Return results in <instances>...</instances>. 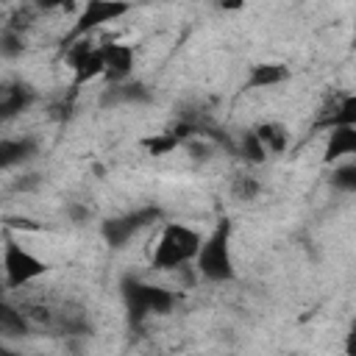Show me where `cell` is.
<instances>
[{"instance_id":"18","label":"cell","mask_w":356,"mask_h":356,"mask_svg":"<svg viewBox=\"0 0 356 356\" xmlns=\"http://www.w3.org/2000/svg\"><path fill=\"white\" fill-rule=\"evenodd\" d=\"M331 184L339 192H356V164L353 161L337 164L334 172H331Z\"/></svg>"},{"instance_id":"17","label":"cell","mask_w":356,"mask_h":356,"mask_svg":"<svg viewBox=\"0 0 356 356\" xmlns=\"http://www.w3.org/2000/svg\"><path fill=\"white\" fill-rule=\"evenodd\" d=\"M25 50V39L19 31L0 28V58H19Z\"/></svg>"},{"instance_id":"9","label":"cell","mask_w":356,"mask_h":356,"mask_svg":"<svg viewBox=\"0 0 356 356\" xmlns=\"http://www.w3.org/2000/svg\"><path fill=\"white\" fill-rule=\"evenodd\" d=\"M36 150H39V145L31 136H3L0 139V170L17 167V164L33 159Z\"/></svg>"},{"instance_id":"12","label":"cell","mask_w":356,"mask_h":356,"mask_svg":"<svg viewBox=\"0 0 356 356\" xmlns=\"http://www.w3.org/2000/svg\"><path fill=\"white\" fill-rule=\"evenodd\" d=\"M356 153V125H337L328 128V142H325V161H337L342 156Z\"/></svg>"},{"instance_id":"16","label":"cell","mask_w":356,"mask_h":356,"mask_svg":"<svg viewBox=\"0 0 356 356\" xmlns=\"http://www.w3.org/2000/svg\"><path fill=\"white\" fill-rule=\"evenodd\" d=\"M239 153H242V159H245L248 164H261V161L267 159V150H264L261 142L256 139L253 128L242 134V139H239Z\"/></svg>"},{"instance_id":"5","label":"cell","mask_w":356,"mask_h":356,"mask_svg":"<svg viewBox=\"0 0 356 356\" xmlns=\"http://www.w3.org/2000/svg\"><path fill=\"white\" fill-rule=\"evenodd\" d=\"M161 217V211L159 209H153V206H145V209H136V211H131V214H122V217H111V220H106L103 222V228H100V234H103V239L111 245V248H122L136 231H142L145 225H150V222H156Z\"/></svg>"},{"instance_id":"19","label":"cell","mask_w":356,"mask_h":356,"mask_svg":"<svg viewBox=\"0 0 356 356\" xmlns=\"http://www.w3.org/2000/svg\"><path fill=\"white\" fill-rule=\"evenodd\" d=\"M231 192H234V197L236 200H256L259 197V192H261V184L253 178V175H236L234 181H231Z\"/></svg>"},{"instance_id":"22","label":"cell","mask_w":356,"mask_h":356,"mask_svg":"<svg viewBox=\"0 0 356 356\" xmlns=\"http://www.w3.org/2000/svg\"><path fill=\"white\" fill-rule=\"evenodd\" d=\"M8 225H11V228H22V231H42V225H39V222L25 220V217H11V220H8Z\"/></svg>"},{"instance_id":"21","label":"cell","mask_w":356,"mask_h":356,"mask_svg":"<svg viewBox=\"0 0 356 356\" xmlns=\"http://www.w3.org/2000/svg\"><path fill=\"white\" fill-rule=\"evenodd\" d=\"M67 217H70L72 222H86V220L92 217V211H89V206H83V203H67Z\"/></svg>"},{"instance_id":"10","label":"cell","mask_w":356,"mask_h":356,"mask_svg":"<svg viewBox=\"0 0 356 356\" xmlns=\"http://www.w3.org/2000/svg\"><path fill=\"white\" fill-rule=\"evenodd\" d=\"M33 103V92L22 83H0V120L22 114Z\"/></svg>"},{"instance_id":"8","label":"cell","mask_w":356,"mask_h":356,"mask_svg":"<svg viewBox=\"0 0 356 356\" xmlns=\"http://www.w3.org/2000/svg\"><path fill=\"white\" fill-rule=\"evenodd\" d=\"M147 100H150V89L139 81L106 86L100 95V106H134V103H147Z\"/></svg>"},{"instance_id":"23","label":"cell","mask_w":356,"mask_h":356,"mask_svg":"<svg viewBox=\"0 0 356 356\" xmlns=\"http://www.w3.org/2000/svg\"><path fill=\"white\" fill-rule=\"evenodd\" d=\"M0 356H19V353H14V350H8V348H0Z\"/></svg>"},{"instance_id":"6","label":"cell","mask_w":356,"mask_h":356,"mask_svg":"<svg viewBox=\"0 0 356 356\" xmlns=\"http://www.w3.org/2000/svg\"><path fill=\"white\" fill-rule=\"evenodd\" d=\"M128 11H131V6H125V3L92 0V3H86V6L81 8V14H78V19H75V25H72V31H70V36H67V42L83 39V36H89V31L100 28L103 22H114V19H120V17L128 14Z\"/></svg>"},{"instance_id":"1","label":"cell","mask_w":356,"mask_h":356,"mask_svg":"<svg viewBox=\"0 0 356 356\" xmlns=\"http://www.w3.org/2000/svg\"><path fill=\"white\" fill-rule=\"evenodd\" d=\"M200 234L184 222H167L161 228V236L153 250V267L156 270H181L184 264L195 261L200 250Z\"/></svg>"},{"instance_id":"13","label":"cell","mask_w":356,"mask_h":356,"mask_svg":"<svg viewBox=\"0 0 356 356\" xmlns=\"http://www.w3.org/2000/svg\"><path fill=\"white\" fill-rule=\"evenodd\" d=\"M253 134H256V139L261 142V147L267 153H284L286 150L289 134H286V128L281 122H261V125L253 128Z\"/></svg>"},{"instance_id":"15","label":"cell","mask_w":356,"mask_h":356,"mask_svg":"<svg viewBox=\"0 0 356 356\" xmlns=\"http://www.w3.org/2000/svg\"><path fill=\"white\" fill-rule=\"evenodd\" d=\"M28 331V320L22 314V309H14L11 303H6L0 298V334L6 337H22Z\"/></svg>"},{"instance_id":"4","label":"cell","mask_w":356,"mask_h":356,"mask_svg":"<svg viewBox=\"0 0 356 356\" xmlns=\"http://www.w3.org/2000/svg\"><path fill=\"white\" fill-rule=\"evenodd\" d=\"M3 270H6L8 286H25V284L36 281L39 275H44L47 264L42 259H36L31 250H25L22 245H17L14 239H8L3 248Z\"/></svg>"},{"instance_id":"3","label":"cell","mask_w":356,"mask_h":356,"mask_svg":"<svg viewBox=\"0 0 356 356\" xmlns=\"http://www.w3.org/2000/svg\"><path fill=\"white\" fill-rule=\"evenodd\" d=\"M122 298H125V309L134 325H139L147 314H167L175 306V292L156 286V284H145L139 278L122 281Z\"/></svg>"},{"instance_id":"11","label":"cell","mask_w":356,"mask_h":356,"mask_svg":"<svg viewBox=\"0 0 356 356\" xmlns=\"http://www.w3.org/2000/svg\"><path fill=\"white\" fill-rule=\"evenodd\" d=\"M284 81H289V67L275 64V61H264V64H253L250 67L245 86L248 89H270V86H278Z\"/></svg>"},{"instance_id":"20","label":"cell","mask_w":356,"mask_h":356,"mask_svg":"<svg viewBox=\"0 0 356 356\" xmlns=\"http://www.w3.org/2000/svg\"><path fill=\"white\" fill-rule=\"evenodd\" d=\"M142 145L147 147L150 156H167V153H172V150L178 147V139H175L170 131H164V134H156V136L142 139Z\"/></svg>"},{"instance_id":"2","label":"cell","mask_w":356,"mask_h":356,"mask_svg":"<svg viewBox=\"0 0 356 356\" xmlns=\"http://www.w3.org/2000/svg\"><path fill=\"white\" fill-rule=\"evenodd\" d=\"M195 267L209 281H231L234 278V259H231V222L220 220L209 239L200 242L195 256Z\"/></svg>"},{"instance_id":"7","label":"cell","mask_w":356,"mask_h":356,"mask_svg":"<svg viewBox=\"0 0 356 356\" xmlns=\"http://www.w3.org/2000/svg\"><path fill=\"white\" fill-rule=\"evenodd\" d=\"M131 72H134V47L122 42L103 44V78L108 81V86L125 83Z\"/></svg>"},{"instance_id":"14","label":"cell","mask_w":356,"mask_h":356,"mask_svg":"<svg viewBox=\"0 0 356 356\" xmlns=\"http://www.w3.org/2000/svg\"><path fill=\"white\" fill-rule=\"evenodd\" d=\"M72 72H75V86L89 83V81H95L97 75H103V44H95V47L72 67Z\"/></svg>"}]
</instances>
